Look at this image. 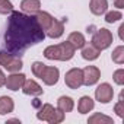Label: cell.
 <instances>
[{
    "label": "cell",
    "mask_w": 124,
    "mask_h": 124,
    "mask_svg": "<svg viewBox=\"0 0 124 124\" xmlns=\"http://www.w3.org/2000/svg\"><path fill=\"white\" fill-rule=\"evenodd\" d=\"M44 37V29L39 26L35 18L12 10V15L9 18V26L5 35L6 47L12 53L23 51L29 45L41 42Z\"/></svg>",
    "instance_id": "obj_1"
},
{
    "label": "cell",
    "mask_w": 124,
    "mask_h": 124,
    "mask_svg": "<svg viewBox=\"0 0 124 124\" xmlns=\"http://www.w3.org/2000/svg\"><path fill=\"white\" fill-rule=\"evenodd\" d=\"M75 51L76 48L67 41L61 42L58 45H50L44 50V55L48 58V60H60V61H66V60H70L73 55H75Z\"/></svg>",
    "instance_id": "obj_2"
},
{
    "label": "cell",
    "mask_w": 124,
    "mask_h": 124,
    "mask_svg": "<svg viewBox=\"0 0 124 124\" xmlns=\"http://www.w3.org/2000/svg\"><path fill=\"white\" fill-rule=\"evenodd\" d=\"M32 73L39 78L45 85H55L57 80H58V69L57 67H50V66H45L41 61H35L32 64Z\"/></svg>",
    "instance_id": "obj_3"
},
{
    "label": "cell",
    "mask_w": 124,
    "mask_h": 124,
    "mask_svg": "<svg viewBox=\"0 0 124 124\" xmlns=\"http://www.w3.org/2000/svg\"><path fill=\"white\" fill-rule=\"evenodd\" d=\"M111 42H112V34L108 29H105V28L98 29L93 34V37H92V45L96 47L99 51L108 48L111 45Z\"/></svg>",
    "instance_id": "obj_4"
},
{
    "label": "cell",
    "mask_w": 124,
    "mask_h": 124,
    "mask_svg": "<svg viewBox=\"0 0 124 124\" xmlns=\"http://www.w3.org/2000/svg\"><path fill=\"white\" fill-rule=\"evenodd\" d=\"M0 66H3L9 72H18L22 69V60L15 57L13 54L0 53Z\"/></svg>",
    "instance_id": "obj_5"
},
{
    "label": "cell",
    "mask_w": 124,
    "mask_h": 124,
    "mask_svg": "<svg viewBox=\"0 0 124 124\" xmlns=\"http://www.w3.org/2000/svg\"><path fill=\"white\" fill-rule=\"evenodd\" d=\"M64 80L70 89H78L83 85V72L80 69H72L66 73Z\"/></svg>",
    "instance_id": "obj_6"
},
{
    "label": "cell",
    "mask_w": 124,
    "mask_h": 124,
    "mask_svg": "<svg viewBox=\"0 0 124 124\" xmlns=\"http://www.w3.org/2000/svg\"><path fill=\"white\" fill-rule=\"evenodd\" d=\"M82 72H83V83H85L86 86L95 85V83L98 82V79L101 78V72H99V69L95 67V66H88V67H85Z\"/></svg>",
    "instance_id": "obj_7"
},
{
    "label": "cell",
    "mask_w": 124,
    "mask_h": 124,
    "mask_svg": "<svg viewBox=\"0 0 124 124\" xmlns=\"http://www.w3.org/2000/svg\"><path fill=\"white\" fill-rule=\"evenodd\" d=\"M95 96H96V99H98L99 102L107 104V102H109V101L112 99V96H114V91H112V88H111L108 83H102V85H99V86L96 88V91H95Z\"/></svg>",
    "instance_id": "obj_8"
},
{
    "label": "cell",
    "mask_w": 124,
    "mask_h": 124,
    "mask_svg": "<svg viewBox=\"0 0 124 124\" xmlns=\"http://www.w3.org/2000/svg\"><path fill=\"white\" fill-rule=\"evenodd\" d=\"M23 82H25V75H22V73H13V75H10L6 79L5 85L10 91H18L19 88H22Z\"/></svg>",
    "instance_id": "obj_9"
},
{
    "label": "cell",
    "mask_w": 124,
    "mask_h": 124,
    "mask_svg": "<svg viewBox=\"0 0 124 124\" xmlns=\"http://www.w3.org/2000/svg\"><path fill=\"white\" fill-rule=\"evenodd\" d=\"M22 91L26 95H37L38 96V95L42 93V88L34 80H25L23 85H22Z\"/></svg>",
    "instance_id": "obj_10"
},
{
    "label": "cell",
    "mask_w": 124,
    "mask_h": 124,
    "mask_svg": "<svg viewBox=\"0 0 124 124\" xmlns=\"http://www.w3.org/2000/svg\"><path fill=\"white\" fill-rule=\"evenodd\" d=\"M63 31H64V25L63 22H60V21H53V23L50 25V28L47 29V35L50 38H58L63 35Z\"/></svg>",
    "instance_id": "obj_11"
},
{
    "label": "cell",
    "mask_w": 124,
    "mask_h": 124,
    "mask_svg": "<svg viewBox=\"0 0 124 124\" xmlns=\"http://www.w3.org/2000/svg\"><path fill=\"white\" fill-rule=\"evenodd\" d=\"M35 19H37V22L39 23V26L44 29V31H47L48 28H50V25L53 23V21H54V18L50 15V13H47V12H37V16H35Z\"/></svg>",
    "instance_id": "obj_12"
},
{
    "label": "cell",
    "mask_w": 124,
    "mask_h": 124,
    "mask_svg": "<svg viewBox=\"0 0 124 124\" xmlns=\"http://www.w3.org/2000/svg\"><path fill=\"white\" fill-rule=\"evenodd\" d=\"M21 8L25 13H29V15H34L41 8V3L39 0H23V2L21 3Z\"/></svg>",
    "instance_id": "obj_13"
},
{
    "label": "cell",
    "mask_w": 124,
    "mask_h": 124,
    "mask_svg": "<svg viewBox=\"0 0 124 124\" xmlns=\"http://www.w3.org/2000/svg\"><path fill=\"white\" fill-rule=\"evenodd\" d=\"M91 12L93 15H102L107 8H108V3L107 0H91Z\"/></svg>",
    "instance_id": "obj_14"
},
{
    "label": "cell",
    "mask_w": 124,
    "mask_h": 124,
    "mask_svg": "<svg viewBox=\"0 0 124 124\" xmlns=\"http://www.w3.org/2000/svg\"><path fill=\"white\" fill-rule=\"evenodd\" d=\"M54 108H53V105H50V104H45V105H42V108L39 109V112L37 114V117H38V120H42V121H48L50 123V120L53 118V115H54Z\"/></svg>",
    "instance_id": "obj_15"
},
{
    "label": "cell",
    "mask_w": 124,
    "mask_h": 124,
    "mask_svg": "<svg viewBox=\"0 0 124 124\" xmlns=\"http://www.w3.org/2000/svg\"><path fill=\"white\" fill-rule=\"evenodd\" d=\"M73 105L75 104H73V99L70 96H61L57 101V108L63 112H70L73 109Z\"/></svg>",
    "instance_id": "obj_16"
},
{
    "label": "cell",
    "mask_w": 124,
    "mask_h": 124,
    "mask_svg": "<svg viewBox=\"0 0 124 124\" xmlns=\"http://www.w3.org/2000/svg\"><path fill=\"white\" fill-rule=\"evenodd\" d=\"M93 105H95V104H93L92 98H89V96H82L80 101H79L78 109H79L80 114H86V112H89V111L93 109Z\"/></svg>",
    "instance_id": "obj_17"
},
{
    "label": "cell",
    "mask_w": 124,
    "mask_h": 124,
    "mask_svg": "<svg viewBox=\"0 0 124 124\" xmlns=\"http://www.w3.org/2000/svg\"><path fill=\"white\" fill-rule=\"evenodd\" d=\"M99 50L96 48V47H93L92 44L91 45H83V50H82V57L85 58V60H95V58H98V55H99Z\"/></svg>",
    "instance_id": "obj_18"
},
{
    "label": "cell",
    "mask_w": 124,
    "mask_h": 124,
    "mask_svg": "<svg viewBox=\"0 0 124 124\" xmlns=\"http://www.w3.org/2000/svg\"><path fill=\"white\" fill-rule=\"evenodd\" d=\"M13 101L9 96H2L0 98V114H9L13 111Z\"/></svg>",
    "instance_id": "obj_19"
},
{
    "label": "cell",
    "mask_w": 124,
    "mask_h": 124,
    "mask_svg": "<svg viewBox=\"0 0 124 124\" xmlns=\"http://www.w3.org/2000/svg\"><path fill=\"white\" fill-rule=\"evenodd\" d=\"M75 48H82L85 45V37L80 34V32H72L69 35V39H67Z\"/></svg>",
    "instance_id": "obj_20"
},
{
    "label": "cell",
    "mask_w": 124,
    "mask_h": 124,
    "mask_svg": "<svg viewBox=\"0 0 124 124\" xmlns=\"http://www.w3.org/2000/svg\"><path fill=\"white\" fill-rule=\"evenodd\" d=\"M88 123H91V124H96V123H99V124H102V123H104V124H111V123H114V121H112L111 117H107V115H102V114L96 112V114H93L92 117H89Z\"/></svg>",
    "instance_id": "obj_21"
},
{
    "label": "cell",
    "mask_w": 124,
    "mask_h": 124,
    "mask_svg": "<svg viewBox=\"0 0 124 124\" xmlns=\"http://www.w3.org/2000/svg\"><path fill=\"white\" fill-rule=\"evenodd\" d=\"M112 61H115L117 64H123L124 63V47L120 45L114 50L112 53Z\"/></svg>",
    "instance_id": "obj_22"
},
{
    "label": "cell",
    "mask_w": 124,
    "mask_h": 124,
    "mask_svg": "<svg viewBox=\"0 0 124 124\" xmlns=\"http://www.w3.org/2000/svg\"><path fill=\"white\" fill-rule=\"evenodd\" d=\"M13 10V5L9 0H0V13L6 15V13H12Z\"/></svg>",
    "instance_id": "obj_23"
},
{
    "label": "cell",
    "mask_w": 124,
    "mask_h": 124,
    "mask_svg": "<svg viewBox=\"0 0 124 124\" xmlns=\"http://www.w3.org/2000/svg\"><path fill=\"white\" fill-rule=\"evenodd\" d=\"M123 16H121V13L120 12H117V10H112V12H109V13H107V16H105V21L108 22V23H112V22H115V21H118V19H121Z\"/></svg>",
    "instance_id": "obj_24"
},
{
    "label": "cell",
    "mask_w": 124,
    "mask_h": 124,
    "mask_svg": "<svg viewBox=\"0 0 124 124\" xmlns=\"http://www.w3.org/2000/svg\"><path fill=\"white\" fill-rule=\"evenodd\" d=\"M63 120H64V112L60 111V109H55L53 118L50 120V123H51V124H57V123H61Z\"/></svg>",
    "instance_id": "obj_25"
},
{
    "label": "cell",
    "mask_w": 124,
    "mask_h": 124,
    "mask_svg": "<svg viewBox=\"0 0 124 124\" xmlns=\"http://www.w3.org/2000/svg\"><path fill=\"white\" fill-rule=\"evenodd\" d=\"M115 112H117V115L118 117H124V101H123V96H120V101H118V104L115 105Z\"/></svg>",
    "instance_id": "obj_26"
},
{
    "label": "cell",
    "mask_w": 124,
    "mask_h": 124,
    "mask_svg": "<svg viewBox=\"0 0 124 124\" xmlns=\"http://www.w3.org/2000/svg\"><path fill=\"white\" fill-rule=\"evenodd\" d=\"M114 80H115V83H118V85H123V83H124V70H123V69H120V70H117V72L114 73Z\"/></svg>",
    "instance_id": "obj_27"
},
{
    "label": "cell",
    "mask_w": 124,
    "mask_h": 124,
    "mask_svg": "<svg viewBox=\"0 0 124 124\" xmlns=\"http://www.w3.org/2000/svg\"><path fill=\"white\" fill-rule=\"evenodd\" d=\"M114 5H115V8H118V9H123V8H124V0H114Z\"/></svg>",
    "instance_id": "obj_28"
},
{
    "label": "cell",
    "mask_w": 124,
    "mask_h": 124,
    "mask_svg": "<svg viewBox=\"0 0 124 124\" xmlns=\"http://www.w3.org/2000/svg\"><path fill=\"white\" fill-rule=\"evenodd\" d=\"M5 82H6V78H5V75H3V72L0 70V88H2L3 85H5Z\"/></svg>",
    "instance_id": "obj_29"
},
{
    "label": "cell",
    "mask_w": 124,
    "mask_h": 124,
    "mask_svg": "<svg viewBox=\"0 0 124 124\" xmlns=\"http://www.w3.org/2000/svg\"><path fill=\"white\" fill-rule=\"evenodd\" d=\"M123 31H124V25H121V26H120V29H118V32H120V38H121V39H124V35H123Z\"/></svg>",
    "instance_id": "obj_30"
},
{
    "label": "cell",
    "mask_w": 124,
    "mask_h": 124,
    "mask_svg": "<svg viewBox=\"0 0 124 124\" xmlns=\"http://www.w3.org/2000/svg\"><path fill=\"white\" fill-rule=\"evenodd\" d=\"M38 105H39V102H38V99H35L34 101V107H38Z\"/></svg>",
    "instance_id": "obj_31"
}]
</instances>
